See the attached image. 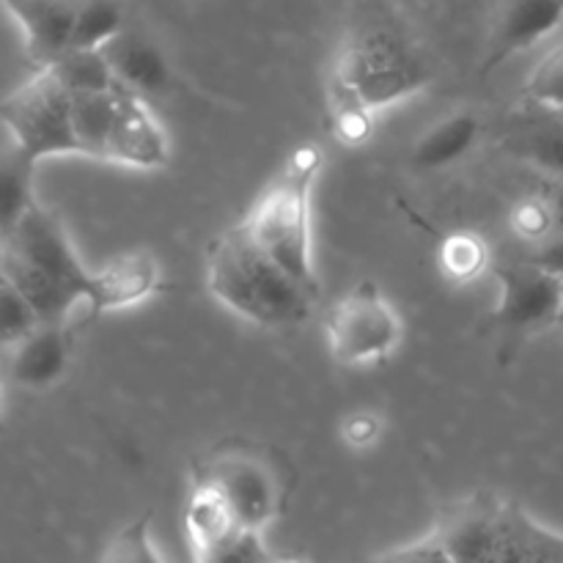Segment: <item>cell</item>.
Here are the masks:
<instances>
[{
    "label": "cell",
    "instance_id": "cell-1",
    "mask_svg": "<svg viewBox=\"0 0 563 563\" xmlns=\"http://www.w3.org/2000/svg\"><path fill=\"white\" fill-rule=\"evenodd\" d=\"M379 561L563 563V533L533 520L520 504L476 493L445 506L427 537L377 555Z\"/></svg>",
    "mask_w": 563,
    "mask_h": 563
},
{
    "label": "cell",
    "instance_id": "cell-2",
    "mask_svg": "<svg viewBox=\"0 0 563 563\" xmlns=\"http://www.w3.org/2000/svg\"><path fill=\"white\" fill-rule=\"evenodd\" d=\"M207 284L214 300L264 330H286L308 322L313 302L319 300V295L286 273L253 240L245 223L231 225L212 242Z\"/></svg>",
    "mask_w": 563,
    "mask_h": 563
},
{
    "label": "cell",
    "instance_id": "cell-3",
    "mask_svg": "<svg viewBox=\"0 0 563 563\" xmlns=\"http://www.w3.org/2000/svg\"><path fill=\"white\" fill-rule=\"evenodd\" d=\"M3 278L33 302L42 322H69L71 308L91 302L97 291V273L80 262L60 220L38 203L3 231Z\"/></svg>",
    "mask_w": 563,
    "mask_h": 563
},
{
    "label": "cell",
    "instance_id": "cell-4",
    "mask_svg": "<svg viewBox=\"0 0 563 563\" xmlns=\"http://www.w3.org/2000/svg\"><path fill=\"white\" fill-rule=\"evenodd\" d=\"M330 77L379 110L427 88L432 66L399 22L366 16L339 44Z\"/></svg>",
    "mask_w": 563,
    "mask_h": 563
},
{
    "label": "cell",
    "instance_id": "cell-5",
    "mask_svg": "<svg viewBox=\"0 0 563 563\" xmlns=\"http://www.w3.org/2000/svg\"><path fill=\"white\" fill-rule=\"evenodd\" d=\"M322 163L324 154L317 143L297 146L242 220L253 240L313 295H319V278L311 253V190Z\"/></svg>",
    "mask_w": 563,
    "mask_h": 563
},
{
    "label": "cell",
    "instance_id": "cell-6",
    "mask_svg": "<svg viewBox=\"0 0 563 563\" xmlns=\"http://www.w3.org/2000/svg\"><path fill=\"white\" fill-rule=\"evenodd\" d=\"M192 482L220 489L245 528L264 531L284 511V476L273 456L258 445L240 440L218 445L192 465Z\"/></svg>",
    "mask_w": 563,
    "mask_h": 563
},
{
    "label": "cell",
    "instance_id": "cell-7",
    "mask_svg": "<svg viewBox=\"0 0 563 563\" xmlns=\"http://www.w3.org/2000/svg\"><path fill=\"white\" fill-rule=\"evenodd\" d=\"M3 121L14 146L33 163L80 154L71 119V91L53 66H44L3 102Z\"/></svg>",
    "mask_w": 563,
    "mask_h": 563
},
{
    "label": "cell",
    "instance_id": "cell-8",
    "mask_svg": "<svg viewBox=\"0 0 563 563\" xmlns=\"http://www.w3.org/2000/svg\"><path fill=\"white\" fill-rule=\"evenodd\" d=\"M401 319L374 280H361L328 313L330 352L344 366L379 363L399 346Z\"/></svg>",
    "mask_w": 563,
    "mask_h": 563
},
{
    "label": "cell",
    "instance_id": "cell-9",
    "mask_svg": "<svg viewBox=\"0 0 563 563\" xmlns=\"http://www.w3.org/2000/svg\"><path fill=\"white\" fill-rule=\"evenodd\" d=\"M495 324L509 333H537L563 319V278L533 262L498 264Z\"/></svg>",
    "mask_w": 563,
    "mask_h": 563
},
{
    "label": "cell",
    "instance_id": "cell-10",
    "mask_svg": "<svg viewBox=\"0 0 563 563\" xmlns=\"http://www.w3.org/2000/svg\"><path fill=\"white\" fill-rule=\"evenodd\" d=\"M168 137L163 126L146 108L141 93L119 88L113 130L108 137V157L104 163L130 165V168H165L168 165Z\"/></svg>",
    "mask_w": 563,
    "mask_h": 563
},
{
    "label": "cell",
    "instance_id": "cell-11",
    "mask_svg": "<svg viewBox=\"0 0 563 563\" xmlns=\"http://www.w3.org/2000/svg\"><path fill=\"white\" fill-rule=\"evenodd\" d=\"M75 333L69 322H44L11 346L9 377L27 390H47L69 372Z\"/></svg>",
    "mask_w": 563,
    "mask_h": 563
},
{
    "label": "cell",
    "instance_id": "cell-12",
    "mask_svg": "<svg viewBox=\"0 0 563 563\" xmlns=\"http://www.w3.org/2000/svg\"><path fill=\"white\" fill-rule=\"evenodd\" d=\"M25 33V55L33 66H53L71 47L80 0H3Z\"/></svg>",
    "mask_w": 563,
    "mask_h": 563
},
{
    "label": "cell",
    "instance_id": "cell-13",
    "mask_svg": "<svg viewBox=\"0 0 563 563\" xmlns=\"http://www.w3.org/2000/svg\"><path fill=\"white\" fill-rule=\"evenodd\" d=\"M242 528L245 526L236 517L234 506L225 500L220 489H214L212 484L192 482L185 509V533L187 542H190L192 559L218 563L223 550L234 542Z\"/></svg>",
    "mask_w": 563,
    "mask_h": 563
},
{
    "label": "cell",
    "instance_id": "cell-14",
    "mask_svg": "<svg viewBox=\"0 0 563 563\" xmlns=\"http://www.w3.org/2000/svg\"><path fill=\"white\" fill-rule=\"evenodd\" d=\"M563 25V0H506L484 71L537 47Z\"/></svg>",
    "mask_w": 563,
    "mask_h": 563
},
{
    "label": "cell",
    "instance_id": "cell-15",
    "mask_svg": "<svg viewBox=\"0 0 563 563\" xmlns=\"http://www.w3.org/2000/svg\"><path fill=\"white\" fill-rule=\"evenodd\" d=\"M102 53L108 55L119 86L126 91L146 97V93L168 91L170 82H174V71H170L163 49L141 33L121 31L119 36L104 44Z\"/></svg>",
    "mask_w": 563,
    "mask_h": 563
},
{
    "label": "cell",
    "instance_id": "cell-16",
    "mask_svg": "<svg viewBox=\"0 0 563 563\" xmlns=\"http://www.w3.org/2000/svg\"><path fill=\"white\" fill-rule=\"evenodd\" d=\"M159 286V267L148 253H126L110 262L97 273V291H93L91 317L108 311H121L135 302L152 297Z\"/></svg>",
    "mask_w": 563,
    "mask_h": 563
},
{
    "label": "cell",
    "instance_id": "cell-17",
    "mask_svg": "<svg viewBox=\"0 0 563 563\" xmlns=\"http://www.w3.org/2000/svg\"><path fill=\"white\" fill-rule=\"evenodd\" d=\"M482 135V121L471 110L451 113L449 119L438 121L412 148V165L421 170H440L460 163L473 152Z\"/></svg>",
    "mask_w": 563,
    "mask_h": 563
},
{
    "label": "cell",
    "instance_id": "cell-18",
    "mask_svg": "<svg viewBox=\"0 0 563 563\" xmlns=\"http://www.w3.org/2000/svg\"><path fill=\"white\" fill-rule=\"evenodd\" d=\"M121 88V86H119ZM119 88L113 91H82L71 93V119L80 154L93 159L108 157V137L113 130Z\"/></svg>",
    "mask_w": 563,
    "mask_h": 563
},
{
    "label": "cell",
    "instance_id": "cell-19",
    "mask_svg": "<svg viewBox=\"0 0 563 563\" xmlns=\"http://www.w3.org/2000/svg\"><path fill=\"white\" fill-rule=\"evenodd\" d=\"M328 110L333 135L339 137L344 146H363V143L372 137L374 110L368 108L355 91L341 86L333 77L328 80Z\"/></svg>",
    "mask_w": 563,
    "mask_h": 563
},
{
    "label": "cell",
    "instance_id": "cell-20",
    "mask_svg": "<svg viewBox=\"0 0 563 563\" xmlns=\"http://www.w3.org/2000/svg\"><path fill=\"white\" fill-rule=\"evenodd\" d=\"M121 31H126V25L119 0H80L69 49H102Z\"/></svg>",
    "mask_w": 563,
    "mask_h": 563
},
{
    "label": "cell",
    "instance_id": "cell-21",
    "mask_svg": "<svg viewBox=\"0 0 563 563\" xmlns=\"http://www.w3.org/2000/svg\"><path fill=\"white\" fill-rule=\"evenodd\" d=\"M60 80L66 82L71 93L82 91H113L119 80L113 75L108 55L102 49H66L53 64Z\"/></svg>",
    "mask_w": 563,
    "mask_h": 563
},
{
    "label": "cell",
    "instance_id": "cell-22",
    "mask_svg": "<svg viewBox=\"0 0 563 563\" xmlns=\"http://www.w3.org/2000/svg\"><path fill=\"white\" fill-rule=\"evenodd\" d=\"M489 267V247L476 231H454L440 242V269L454 284H471Z\"/></svg>",
    "mask_w": 563,
    "mask_h": 563
},
{
    "label": "cell",
    "instance_id": "cell-23",
    "mask_svg": "<svg viewBox=\"0 0 563 563\" xmlns=\"http://www.w3.org/2000/svg\"><path fill=\"white\" fill-rule=\"evenodd\" d=\"M33 163L31 157L14 146V152L3 159V231L11 229L27 209L36 203L33 198Z\"/></svg>",
    "mask_w": 563,
    "mask_h": 563
},
{
    "label": "cell",
    "instance_id": "cell-24",
    "mask_svg": "<svg viewBox=\"0 0 563 563\" xmlns=\"http://www.w3.org/2000/svg\"><path fill=\"white\" fill-rule=\"evenodd\" d=\"M555 223H559V209L550 198L544 196H528L515 203L509 214V225L517 236L533 242H544L555 234Z\"/></svg>",
    "mask_w": 563,
    "mask_h": 563
},
{
    "label": "cell",
    "instance_id": "cell-25",
    "mask_svg": "<svg viewBox=\"0 0 563 563\" xmlns=\"http://www.w3.org/2000/svg\"><path fill=\"white\" fill-rule=\"evenodd\" d=\"M517 154L548 174L563 176V121L531 130L517 141Z\"/></svg>",
    "mask_w": 563,
    "mask_h": 563
},
{
    "label": "cell",
    "instance_id": "cell-26",
    "mask_svg": "<svg viewBox=\"0 0 563 563\" xmlns=\"http://www.w3.org/2000/svg\"><path fill=\"white\" fill-rule=\"evenodd\" d=\"M0 306H3V344L9 350L27 339L38 324H44L33 302L9 278L0 280Z\"/></svg>",
    "mask_w": 563,
    "mask_h": 563
},
{
    "label": "cell",
    "instance_id": "cell-27",
    "mask_svg": "<svg viewBox=\"0 0 563 563\" xmlns=\"http://www.w3.org/2000/svg\"><path fill=\"white\" fill-rule=\"evenodd\" d=\"M526 97L542 108L563 113V42L550 49L526 82Z\"/></svg>",
    "mask_w": 563,
    "mask_h": 563
},
{
    "label": "cell",
    "instance_id": "cell-28",
    "mask_svg": "<svg viewBox=\"0 0 563 563\" xmlns=\"http://www.w3.org/2000/svg\"><path fill=\"white\" fill-rule=\"evenodd\" d=\"M148 520L152 515H143L137 517L135 522L124 528V531L115 533L113 542L108 544L104 550L102 561H113V563H159L163 559L157 555L154 550L152 539H148Z\"/></svg>",
    "mask_w": 563,
    "mask_h": 563
},
{
    "label": "cell",
    "instance_id": "cell-29",
    "mask_svg": "<svg viewBox=\"0 0 563 563\" xmlns=\"http://www.w3.org/2000/svg\"><path fill=\"white\" fill-rule=\"evenodd\" d=\"M379 434H383V418L372 410L352 412V416H346L344 423H341V438H344V443L350 445V449H372L379 440Z\"/></svg>",
    "mask_w": 563,
    "mask_h": 563
},
{
    "label": "cell",
    "instance_id": "cell-30",
    "mask_svg": "<svg viewBox=\"0 0 563 563\" xmlns=\"http://www.w3.org/2000/svg\"><path fill=\"white\" fill-rule=\"evenodd\" d=\"M273 559L275 555L264 544L262 531L258 528H242L234 537V542L223 550L218 563H264Z\"/></svg>",
    "mask_w": 563,
    "mask_h": 563
},
{
    "label": "cell",
    "instance_id": "cell-31",
    "mask_svg": "<svg viewBox=\"0 0 563 563\" xmlns=\"http://www.w3.org/2000/svg\"><path fill=\"white\" fill-rule=\"evenodd\" d=\"M528 262L539 264V267L550 269V273L563 278V234H553L550 240L539 242V247L528 256Z\"/></svg>",
    "mask_w": 563,
    "mask_h": 563
}]
</instances>
